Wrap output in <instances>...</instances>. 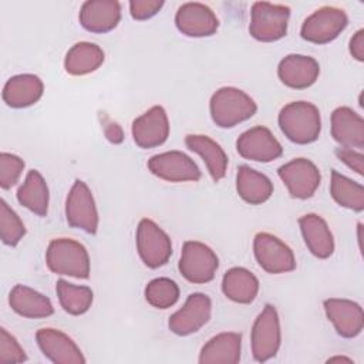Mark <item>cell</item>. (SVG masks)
Returning a JSON list of instances; mask_svg holds the SVG:
<instances>
[{
	"instance_id": "cell-24",
	"label": "cell",
	"mask_w": 364,
	"mask_h": 364,
	"mask_svg": "<svg viewBox=\"0 0 364 364\" xmlns=\"http://www.w3.org/2000/svg\"><path fill=\"white\" fill-rule=\"evenodd\" d=\"M242 334L223 331L208 340L200 348V364H236L240 361Z\"/></svg>"
},
{
	"instance_id": "cell-32",
	"label": "cell",
	"mask_w": 364,
	"mask_h": 364,
	"mask_svg": "<svg viewBox=\"0 0 364 364\" xmlns=\"http://www.w3.org/2000/svg\"><path fill=\"white\" fill-rule=\"evenodd\" d=\"M55 291L61 307L71 316L87 313L94 300V293L88 286H77L64 279L57 280Z\"/></svg>"
},
{
	"instance_id": "cell-4",
	"label": "cell",
	"mask_w": 364,
	"mask_h": 364,
	"mask_svg": "<svg viewBox=\"0 0 364 364\" xmlns=\"http://www.w3.org/2000/svg\"><path fill=\"white\" fill-rule=\"evenodd\" d=\"M290 7L269 1H256L252 4L249 33L262 43H273L283 38L287 33Z\"/></svg>"
},
{
	"instance_id": "cell-38",
	"label": "cell",
	"mask_w": 364,
	"mask_h": 364,
	"mask_svg": "<svg viewBox=\"0 0 364 364\" xmlns=\"http://www.w3.org/2000/svg\"><path fill=\"white\" fill-rule=\"evenodd\" d=\"M336 156L344 162L350 169H353L358 175H364V155L361 151L351 149V148H336Z\"/></svg>"
},
{
	"instance_id": "cell-30",
	"label": "cell",
	"mask_w": 364,
	"mask_h": 364,
	"mask_svg": "<svg viewBox=\"0 0 364 364\" xmlns=\"http://www.w3.org/2000/svg\"><path fill=\"white\" fill-rule=\"evenodd\" d=\"M17 200L37 216H46L48 212L50 192L46 179L37 169H30L23 185L17 189Z\"/></svg>"
},
{
	"instance_id": "cell-11",
	"label": "cell",
	"mask_w": 364,
	"mask_h": 364,
	"mask_svg": "<svg viewBox=\"0 0 364 364\" xmlns=\"http://www.w3.org/2000/svg\"><path fill=\"white\" fill-rule=\"evenodd\" d=\"M277 175L294 199L311 198L320 186L321 173L314 162L307 158H294L279 166Z\"/></svg>"
},
{
	"instance_id": "cell-40",
	"label": "cell",
	"mask_w": 364,
	"mask_h": 364,
	"mask_svg": "<svg viewBox=\"0 0 364 364\" xmlns=\"http://www.w3.org/2000/svg\"><path fill=\"white\" fill-rule=\"evenodd\" d=\"M348 51H350L351 57L355 58L357 61H360V63L364 61V30L363 28L357 30L353 34V37L350 38Z\"/></svg>"
},
{
	"instance_id": "cell-7",
	"label": "cell",
	"mask_w": 364,
	"mask_h": 364,
	"mask_svg": "<svg viewBox=\"0 0 364 364\" xmlns=\"http://www.w3.org/2000/svg\"><path fill=\"white\" fill-rule=\"evenodd\" d=\"M135 243L141 260L149 269L166 264L172 256L171 237L152 219L144 218L139 220Z\"/></svg>"
},
{
	"instance_id": "cell-16",
	"label": "cell",
	"mask_w": 364,
	"mask_h": 364,
	"mask_svg": "<svg viewBox=\"0 0 364 364\" xmlns=\"http://www.w3.org/2000/svg\"><path fill=\"white\" fill-rule=\"evenodd\" d=\"M175 26L183 36L199 38L213 36L219 27V20L209 6L189 1L178 7Z\"/></svg>"
},
{
	"instance_id": "cell-2",
	"label": "cell",
	"mask_w": 364,
	"mask_h": 364,
	"mask_svg": "<svg viewBox=\"0 0 364 364\" xmlns=\"http://www.w3.org/2000/svg\"><path fill=\"white\" fill-rule=\"evenodd\" d=\"M212 121L220 128H233L252 118L257 105L243 90L236 87H222L213 92L209 101Z\"/></svg>"
},
{
	"instance_id": "cell-8",
	"label": "cell",
	"mask_w": 364,
	"mask_h": 364,
	"mask_svg": "<svg viewBox=\"0 0 364 364\" xmlns=\"http://www.w3.org/2000/svg\"><path fill=\"white\" fill-rule=\"evenodd\" d=\"M348 17L343 9L323 6L313 11L301 24L300 36L314 44H327L336 40L347 27Z\"/></svg>"
},
{
	"instance_id": "cell-27",
	"label": "cell",
	"mask_w": 364,
	"mask_h": 364,
	"mask_svg": "<svg viewBox=\"0 0 364 364\" xmlns=\"http://www.w3.org/2000/svg\"><path fill=\"white\" fill-rule=\"evenodd\" d=\"M273 182L262 172L240 165L236 173L237 195L249 205H262L273 195Z\"/></svg>"
},
{
	"instance_id": "cell-10",
	"label": "cell",
	"mask_w": 364,
	"mask_h": 364,
	"mask_svg": "<svg viewBox=\"0 0 364 364\" xmlns=\"http://www.w3.org/2000/svg\"><path fill=\"white\" fill-rule=\"evenodd\" d=\"M253 253L257 264L266 273L282 274L296 269V257L290 246L272 233L259 232L255 235Z\"/></svg>"
},
{
	"instance_id": "cell-9",
	"label": "cell",
	"mask_w": 364,
	"mask_h": 364,
	"mask_svg": "<svg viewBox=\"0 0 364 364\" xmlns=\"http://www.w3.org/2000/svg\"><path fill=\"white\" fill-rule=\"evenodd\" d=\"M65 219L71 228L95 235L100 223L95 199L88 185L75 179L65 199Z\"/></svg>"
},
{
	"instance_id": "cell-22",
	"label": "cell",
	"mask_w": 364,
	"mask_h": 364,
	"mask_svg": "<svg viewBox=\"0 0 364 364\" xmlns=\"http://www.w3.org/2000/svg\"><path fill=\"white\" fill-rule=\"evenodd\" d=\"M303 240L313 256L328 259L334 253V237L327 222L317 213H306L299 218Z\"/></svg>"
},
{
	"instance_id": "cell-5",
	"label": "cell",
	"mask_w": 364,
	"mask_h": 364,
	"mask_svg": "<svg viewBox=\"0 0 364 364\" xmlns=\"http://www.w3.org/2000/svg\"><path fill=\"white\" fill-rule=\"evenodd\" d=\"M252 354L257 363L272 360L282 344L280 318L273 304H266L255 318L250 331Z\"/></svg>"
},
{
	"instance_id": "cell-12",
	"label": "cell",
	"mask_w": 364,
	"mask_h": 364,
	"mask_svg": "<svg viewBox=\"0 0 364 364\" xmlns=\"http://www.w3.org/2000/svg\"><path fill=\"white\" fill-rule=\"evenodd\" d=\"M152 175L168 182H196L202 172L196 162L182 151H166L148 159Z\"/></svg>"
},
{
	"instance_id": "cell-41",
	"label": "cell",
	"mask_w": 364,
	"mask_h": 364,
	"mask_svg": "<svg viewBox=\"0 0 364 364\" xmlns=\"http://www.w3.org/2000/svg\"><path fill=\"white\" fill-rule=\"evenodd\" d=\"M334 361H347V363H353V360H351V358L340 357V355H337V357H331V358H328V360H327V363H334Z\"/></svg>"
},
{
	"instance_id": "cell-25",
	"label": "cell",
	"mask_w": 364,
	"mask_h": 364,
	"mask_svg": "<svg viewBox=\"0 0 364 364\" xmlns=\"http://www.w3.org/2000/svg\"><path fill=\"white\" fill-rule=\"evenodd\" d=\"M185 145L202 158L213 182H219L225 178L229 159L223 148L215 139L202 134H189L185 136Z\"/></svg>"
},
{
	"instance_id": "cell-39",
	"label": "cell",
	"mask_w": 364,
	"mask_h": 364,
	"mask_svg": "<svg viewBox=\"0 0 364 364\" xmlns=\"http://www.w3.org/2000/svg\"><path fill=\"white\" fill-rule=\"evenodd\" d=\"M101 127H102V131H104V135L105 138L111 142V144H121L124 141V131L121 128V125L115 121H112L108 115H102V119H101Z\"/></svg>"
},
{
	"instance_id": "cell-15",
	"label": "cell",
	"mask_w": 364,
	"mask_h": 364,
	"mask_svg": "<svg viewBox=\"0 0 364 364\" xmlns=\"http://www.w3.org/2000/svg\"><path fill=\"white\" fill-rule=\"evenodd\" d=\"M134 142L142 149L161 146L169 136V119L162 105H154L132 121Z\"/></svg>"
},
{
	"instance_id": "cell-21",
	"label": "cell",
	"mask_w": 364,
	"mask_h": 364,
	"mask_svg": "<svg viewBox=\"0 0 364 364\" xmlns=\"http://www.w3.org/2000/svg\"><path fill=\"white\" fill-rule=\"evenodd\" d=\"M331 136L343 148H364V119L350 107H338L331 114Z\"/></svg>"
},
{
	"instance_id": "cell-42",
	"label": "cell",
	"mask_w": 364,
	"mask_h": 364,
	"mask_svg": "<svg viewBox=\"0 0 364 364\" xmlns=\"http://www.w3.org/2000/svg\"><path fill=\"white\" fill-rule=\"evenodd\" d=\"M361 228H363L361 223H358V245H360V249H361V240H363L361 239Z\"/></svg>"
},
{
	"instance_id": "cell-17",
	"label": "cell",
	"mask_w": 364,
	"mask_h": 364,
	"mask_svg": "<svg viewBox=\"0 0 364 364\" xmlns=\"http://www.w3.org/2000/svg\"><path fill=\"white\" fill-rule=\"evenodd\" d=\"M41 353L54 364H84L85 358L75 341L61 330L43 327L36 333Z\"/></svg>"
},
{
	"instance_id": "cell-35",
	"label": "cell",
	"mask_w": 364,
	"mask_h": 364,
	"mask_svg": "<svg viewBox=\"0 0 364 364\" xmlns=\"http://www.w3.org/2000/svg\"><path fill=\"white\" fill-rule=\"evenodd\" d=\"M24 161L16 155V154H10V152H1L0 154V186L3 189H10L11 186H14L23 171H24Z\"/></svg>"
},
{
	"instance_id": "cell-29",
	"label": "cell",
	"mask_w": 364,
	"mask_h": 364,
	"mask_svg": "<svg viewBox=\"0 0 364 364\" xmlns=\"http://www.w3.org/2000/svg\"><path fill=\"white\" fill-rule=\"evenodd\" d=\"M105 60L102 48L90 41L75 43L65 54L64 68L70 75H87L97 71Z\"/></svg>"
},
{
	"instance_id": "cell-36",
	"label": "cell",
	"mask_w": 364,
	"mask_h": 364,
	"mask_svg": "<svg viewBox=\"0 0 364 364\" xmlns=\"http://www.w3.org/2000/svg\"><path fill=\"white\" fill-rule=\"evenodd\" d=\"M27 360L26 351L17 338L4 327L0 328V364H18Z\"/></svg>"
},
{
	"instance_id": "cell-23",
	"label": "cell",
	"mask_w": 364,
	"mask_h": 364,
	"mask_svg": "<svg viewBox=\"0 0 364 364\" xmlns=\"http://www.w3.org/2000/svg\"><path fill=\"white\" fill-rule=\"evenodd\" d=\"M44 92V84L36 74H17L10 77L3 87V101L11 108L34 105Z\"/></svg>"
},
{
	"instance_id": "cell-31",
	"label": "cell",
	"mask_w": 364,
	"mask_h": 364,
	"mask_svg": "<svg viewBox=\"0 0 364 364\" xmlns=\"http://www.w3.org/2000/svg\"><path fill=\"white\" fill-rule=\"evenodd\" d=\"M330 193L337 205L341 208L363 212L364 209V188L361 183L347 178L338 171H331Z\"/></svg>"
},
{
	"instance_id": "cell-19",
	"label": "cell",
	"mask_w": 364,
	"mask_h": 364,
	"mask_svg": "<svg viewBox=\"0 0 364 364\" xmlns=\"http://www.w3.org/2000/svg\"><path fill=\"white\" fill-rule=\"evenodd\" d=\"M320 75L316 58L303 54H289L277 65V77L289 88L304 90L311 87Z\"/></svg>"
},
{
	"instance_id": "cell-28",
	"label": "cell",
	"mask_w": 364,
	"mask_h": 364,
	"mask_svg": "<svg viewBox=\"0 0 364 364\" xmlns=\"http://www.w3.org/2000/svg\"><path fill=\"white\" fill-rule=\"evenodd\" d=\"M222 291L235 303L250 304L257 297L259 280L250 270L236 266L223 274Z\"/></svg>"
},
{
	"instance_id": "cell-20",
	"label": "cell",
	"mask_w": 364,
	"mask_h": 364,
	"mask_svg": "<svg viewBox=\"0 0 364 364\" xmlns=\"http://www.w3.org/2000/svg\"><path fill=\"white\" fill-rule=\"evenodd\" d=\"M80 24L90 33L104 34L114 30L121 20V4L117 0L84 1L80 14Z\"/></svg>"
},
{
	"instance_id": "cell-18",
	"label": "cell",
	"mask_w": 364,
	"mask_h": 364,
	"mask_svg": "<svg viewBox=\"0 0 364 364\" xmlns=\"http://www.w3.org/2000/svg\"><path fill=\"white\" fill-rule=\"evenodd\" d=\"M326 316L333 323L338 336L344 338L357 337L364 327L363 307L348 299H326L323 301Z\"/></svg>"
},
{
	"instance_id": "cell-3",
	"label": "cell",
	"mask_w": 364,
	"mask_h": 364,
	"mask_svg": "<svg viewBox=\"0 0 364 364\" xmlns=\"http://www.w3.org/2000/svg\"><path fill=\"white\" fill-rule=\"evenodd\" d=\"M46 264L55 274L71 276L75 279H88L91 272L87 247L68 237L53 239L48 243Z\"/></svg>"
},
{
	"instance_id": "cell-34",
	"label": "cell",
	"mask_w": 364,
	"mask_h": 364,
	"mask_svg": "<svg viewBox=\"0 0 364 364\" xmlns=\"http://www.w3.org/2000/svg\"><path fill=\"white\" fill-rule=\"evenodd\" d=\"M26 235V226L20 216L9 206L4 199H0V237L7 246H17Z\"/></svg>"
},
{
	"instance_id": "cell-6",
	"label": "cell",
	"mask_w": 364,
	"mask_h": 364,
	"mask_svg": "<svg viewBox=\"0 0 364 364\" xmlns=\"http://www.w3.org/2000/svg\"><path fill=\"white\" fill-rule=\"evenodd\" d=\"M218 267L219 257L208 245L198 240H186L183 243L178 263L183 279L193 284H205L215 279Z\"/></svg>"
},
{
	"instance_id": "cell-13",
	"label": "cell",
	"mask_w": 364,
	"mask_h": 364,
	"mask_svg": "<svg viewBox=\"0 0 364 364\" xmlns=\"http://www.w3.org/2000/svg\"><path fill=\"white\" fill-rule=\"evenodd\" d=\"M212 316V301L205 293H192L183 306L171 314L169 330L176 336H189L199 331Z\"/></svg>"
},
{
	"instance_id": "cell-33",
	"label": "cell",
	"mask_w": 364,
	"mask_h": 364,
	"mask_svg": "<svg viewBox=\"0 0 364 364\" xmlns=\"http://www.w3.org/2000/svg\"><path fill=\"white\" fill-rule=\"evenodd\" d=\"M145 300L155 309H169L179 299V286L169 277L152 279L144 290Z\"/></svg>"
},
{
	"instance_id": "cell-26",
	"label": "cell",
	"mask_w": 364,
	"mask_h": 364,
	"mask_svg": "<svg viewBox=\"0 0 364 364\" xmlns=\"http://www.w3.org/2000/svg\"><path fill=\"white\" fill-rule=\"evenodd\" d=\"M9 304L14 313L26 318H46L54 313L53 303L47 296L24 284H16L11 289Z\"/></svg>"
},
{
	"instance_id": "cell-37",
	"label": "cell",
	"mask_w": 364,
	"mask_h": 364,
	"mask_svg": "<svg viewBox=\"0 0 364 364\" xmlns=\"http://www.w3.org/2000/svg\"><path fill=\"white\" fill-rule=\"evenodd\" d=\"M164 7L162 0H131L129 14L134 20H148Z\"/></svg>"
},
{
	"instance_id": "cell-1",
	"label": "cell",
	"mask_w": 364,
	"mask_h": 364,
	"mask_svg": "<svg viewBox=\"0 0 364 364\" xmlns=\"http://www.w3.org/2000/svg\"><path fill=\"white\" fill-rule=\"evenodd\" d=\"M277 122L284 136L297 145H307L317 141L321 132L320 111L309 101H291L286 104L279 112Z\"/></svg>"
},
{
	"instance_id": "cell-14",
	"label": "cell",
	"mask_w": 364,
	"mask_h": 364,
	"mask_svg": "<svg viewBox=\"0 0 364 364\" xmlns=\"http://www.w3.org/2000/svg\"><path fill=\"white\" fill-rule=\"evenodd\" d=\"M237 154L247 161L272 162L283 155V146L273 132L262 125L253 127L240 134L236 141Z\"/></svg>"
}]
</instances>
